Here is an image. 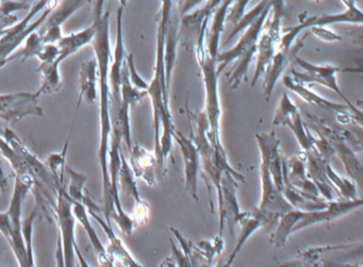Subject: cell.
<instances>
[{"mask_svg":"<svg viewBox=\"0 0 363 267\" xmlns=\"http://www.w3.org/2000/svg\"><path fill=\"white\" fill-rule=\"evenodd\" d=\"M93 22L96 33L90 45L95 52L99 65V145L97 152L101 181H103V214L107 222H111L112 200L110 193L109 148L112 133L111 90L109 84V69L111 62L110 46V13L93 12Z\"/></svg>","mask_w":363,"mask_h":267,"instance_id":"6da1fadb","label":"cell"},{"mask_svg":"<svg viewBox=\"0 0 363 267\" xmlns=\"http://www.w3.org/2000/svg\"><path fill=\"white\" fill-rule=\"evenodd\" d=\"M272 5L265 8L264 11L261 13V16L255 21L252 24H250L245 30L242 31L241 38H240L235 46H233L230 50L226 52H220L216 56V64L218 67V75L222 74L225 67L229 63L233 62L237 60V65L233 69L231 73L230 78H229V86L231 89H237L241 84L243 80H247L248 69H250V64H252V59L256 56L257 52V43H258L259 37H260L261 31H262L263 26H264L265 21L271 12Z\"/></svg>","mask_w":363,"mask_h":267,"instance_id":"7a4b0ae2","label":"cell"},{"mask_svg":"<svg viewBox=\"0 0 363 267\" xmlns=\"http://www.w3.org/2000/svg\"><path fill=\"white\" fill-rule=\"evenodd\" d=\"M207 29L203 30L197 42L194 55L197 62L201 67L203 74V84H205L206 106L205 114L207 116L210 126V139H211L213 147H222L220 140V120L222 116V108H220V95H218V64L216 61L210 57L206 48V35Z\"/></svg>","mask_w":363,"mask_h":267,"instance_id":"3957f363","label":"cell"},{"mask_svg":"<svg viewBox=\"0 0 363 267\" xmlns=\"http://www.w3.org/2000/svg\"><path fill=\"white\" fill-rule=\"evenodd\" d=\"M55 222L58 226V248H57V265L58 266H75L76 254L82 266H90L82 256V251L76 242V217L73 213L72 200L67 195V188L63 186L59 191L55 209Z\"/></svg>","mask_w":363,"mask_h":267,"instance_id":"277c9868","label":"cell"},{"mask_svg":"<svg viewBox=\"0 0 363 267\" xmlns=\"http://www.w3.org/2000/svg\"><path fill=\"white\" fill-rule=\"evenodd\" d=\"M58 6V0H39L31 6L29 13L21 22L10 28L0 30V69L6 60L22 45L23 42L35 31L39 30L50 12Z\"/></svg>","mask_w":363,"mask_h":267,"instance_id":"5b68a950","label":"cell"},{"mask_svg":"<svg viewBox=\"0 0 363 267\" xmlns=\"http://www.w3.org/2000/svg\"><path fill=\"white\" fill-rule=\"evenodd\" d=\"M305 118L307 123H305L309 128L314 129L318 135L324 137L330 144L335 152V156H337L345 167L348 177L352 181L362 182L363 166L360 159L357 156V152L346 143L343 139V128H337L335 125L329 123L328 120H323L318 115L305 112Z\"/></svg>","mask_w":363,"mask_h":267,"instance_id":"8992f818","label":"cell"},{"mask_svg":"<svg viewBox=\"0 0 363 267\" xmlns=\"http://www.w3.org/2000/svg\"><path fill=\"white\" fill-rule=\"evenodd\" d=\"M362 242L318 246L298 252L296 258L281 264L282 266H337L347 265V260L362 256Z\"/></svg>","mask_w":363,"mask_h":267,"instance_id":"52a82bcc","label":"cell"},{"mask_svg":"<svg viewBox=\"0 0 363 267\" xmlns=\"http://www.w3.org/2000/svg\"><path fill=\"white\" fill-rule=\"evenodd\" d=\"M33 186H35V180L33 176H16L13 195H12L9 209L7 210L12 229V241L9 246L20 266H28L26 246L22 234L23 209H24L23 205L27 195L33 190Z\"/></svg>","mask_w":363,"mask_h":267,"instance_id":"ba28073f","label":"cell"},{"mask_svg":"<svg viewBox=\"0 0 363 267\" xmlns=\"http://www.w3.org/2000/svg\"><path fill=\"white\" fill-rule=\"evenodd\" d=\"M293 63L301 69V72L291 69L290 76L295 82L303 84V86L320 84V86L333 91L335 94L339 95L345 101L346 105L352 110L354 114L362 116V110L358 109L356 106L352 105V101L340 90L339 84H337V74L341 72V69L330 64H312V63L303 60L298 55L293 59Z\"/></svg>","mask_w":363,"mask_h":267,"instance_id":"9c48e42d","label":"cell"},{"mask_svg":"<svg viewBox=\"0 0 363 267\" xmlns=\"http://www.w3.org/2000/svg\"><path fill=\"white\" fill-rule=\"evenodd\" d=\"M241 180L229 171H225L220 179V191L218 195V215H220V233L223 237L225 227L229 230L231 237H235V228L243 212L240 210L238 200V186Z\"/></svg>","mask_w":363,"mask_h":267,"instance_id":"30bf717a","label":"cell"},{"mask_svg":"<svg viewBox=\"0 0 363 267\" xmlns=\"http://www.w3.org/2000/svg\"><path fill=\"white\" fill-rule=\"evenodd\" d=\"M41 94L21 92L11 94H0V120L14 125L29 116H44V111L39 105Z\"/></svg>","mask_w":363,"mask_h":267,"instance_id":"8fae6325","label":"cell"},{"mask_svg":"<svg viewBox=\"0 0 363 267\" xmlns=\"http://www.w3.org/2000/svg\"><path fill=\"white\" fill-rule=\"evenodd\" d=\"M222 1L223 0H207V4L201 9L180 16L178 43L191 54H194L201 31L208 28L210 16Z\"/></svg>","mask_w":363,"mask_h":267,"instance_id":"7c38bea8","label":"cell"},{"mask_svg":"<svg viewBox=\"0 0 363 267\" xmlns=\"http://www.w3.org/2000/svg\"><path fill=\"white\" fill-rule=\"evenodd\" d=\"M281 18H272L271 12L265 21L257 43L256 69H255L252 86H256L257 82L260 79L261 76L264 75L267 67L273 60L281 38Z\"/></svg>","mask_w":363,"mask_h":267,"instance_id":"4fadbf2b","label":"cell"},{"mask_svg":"<svg viewBox=\"0 0 363 267\" xmlns=\"http://www.w3.org/2000/svg\"><path fill=\"white\" fill-rule=\"evenodd\" d=\"M260 173L261 181H262V196H261L260 205L256 209L267 216L271 228H273L282 214L294 208L284 198L281 191L274 183L269 169L262 163L260 165Z\"/></svg>","mask_w":363,"mask_h":267,"instance_id":"5bb4252c","label":"cell"},{"mask_svg":"<svg viewBox=\"0 0 363 267\" xmlns=\"http://www.w3.org/2000/svg\"><path fill=\"white\" fill-rule=\"evenodd\" d=\"M362 198L354 199H335L328 201V205L324 209L316 211L305 212L303 218L294 227V233L309 228L318 224L335 222L347 214L352 213L354 210L362 207Z\"/></svg>","mask_w":363,"mask_h":267,"instance_id":"9a60e30c","label":"cell"},{"mask_svg":"<svg viewBox=\"0 0 363 267\" xmlns=\"http://www.w3.org/2000/svg\"><path fill=\"white\" fill-rule=\"evenodd\" d=\"M118 188H121L125 196L133 200V209L130 212L131 218L139 227L147 222L150 218V205L140 196L138 190L137 178L131 171L130 165L127 162L123 150L121 152V166L118 171Z\"/></svg>","mask_w":363,"mask_h":267,"instance_id":"2e32d148","label":"cell"},{"mask_svg":"<svg viewBox=\"0 0 363 267\" xmlns=\"http://www.w3.org/2000/svg\"><path fill=\"white\" fill-rule=\"evenodd\" d=\"M124 9L122 6L116 11V41L113 57H111L112 64L109 69V84L111 90L112 111H116L121 105V80L122 71L126 62V50L124 45V33H123V16Z\"/></svg>","mask_w":363,"mask_h":267,"instance_id":"e0dca14e","label":"cell"},{"mask_svg":"<svg viewBox=\"0 0 363 267\" xmlns=\"http://www.w3.org/2000/svg\"><path fill=\"white\" fill-rule=\"evenodd\" d=\"M173 141L179 146L184 166V181L186 192L194 200L199 201V174L201 171V157L194 141L184 133L176 130Z\"/></svg>","mask_w":363,"mask_h":267,"instance_id":"ac0fdd59","label":"cell"},{"mask_svg":"<svg viewBox=\"0 0 363 267\" xmlns=\"http://www.w3.org/2000/svg\"><path fill=\"white\" fill-rule=\"evenodd\" d=\"M90 1L92 0H63L59 7L57 6L41 26L42 29L39 33L43 43H58L63 37L61 26L80 8Z\"/></svg>","mask_w":363,"mask_h":267,"instance_id":"d6986e66","label":"cell"},{"mask_svg":"<svg viewBox=\"0 0 363 267\" xmlns=\"http://www.w3.org/2000/svg\"><path fill=\"white\" fill-rule=\"evenodd\" d=\"M310 33H306L303 37L294 42L292 47L289 50H277L275 55H274L273 60L271 64L267 67L265 72L264 84H263V92H264L265 99L269 101L273 95L274 90H275L276 84L278 80L280 79L281 76H284V72L286 71V67H289L290 63L293 62V59L295 56L298 55L299 50L303 47L305 44L306 39Z\"/></svg>","mask_w":363,"mask_h":267,"instance_id":"ffe728a7","label":"cell"},{"mask_svg":"<svg viewBox=\"0 0 363 267\" xmlns=\"http://www.w3.org/2000/svg\"><path fill=\"white\" fill-rule=\"evenodd\" d=\"M256 141L261 154V163L269 169L274 183L282 190V156L280 154V140L275 132L256 133Z\"/></svg>","mask_w":363,"mask_h":267,"instance_id":"44dd1931","label":"cell"},{"mask_svg":"<svg viewBox=\"0 0 363 267\" xmlns=\"http://www.w3.org/2000/svg\"><path fill=\"white\" fill-rule=\"evenodd\" d=\"M305 154L308 177L314 182L316 188H318V193L324 200H335V195H337V191L333 188L331 182L329 181L326 173L327 163L330 162H327L314 147L305 152Z\"/></svg>","mask_w":363,"mask_h":267,"instance_id":"7402d4cb","label":"cell"},{"mask_svg":"<svg viewBox=\"0 0 363 267\" xmlns=\"http://www.w3.org/2000/svg\"><path fill=\"white\" fill-rule=\"evenodd\" d=\"M346 7L342 13L322 14V16H311L301 21L297 26L301 31L307 30L311 27L329 26L333 24L362 25L363 16L361 10L357 7L356 0H341Z\"/></svg>","mask_w":363,"mask_h":267,"instance_id":"603a6c76","label":"cell"},{"mask_svg":"<svg viewBox=\"0 0 363 267\" xmlns=\"http://www.w3.org/2000/svg\"><path fill=\"white\" fill-rule=\"evenodd\" d=\"M129 152H130L129 165L135 177L137 179L143 180L150 186H156V171H159V169L158 160L155 152H150L135 143Z\"/></svg>","mask_w":363,"mask_h":267,"instance_id":"cb8c5ba5","label":"cell"},{"mask_svg":"<svg viewBox=\"0 0 363 267\" xmlns=\"http://www.w3.org/2000/svg\"><path fill=\"white\" fill-rule=\"evenodd\" d=\"M80 92L78 97L77 106H76L75 116H74V127L76 118H77L78 111L82 101L94 105L99 99V65H97L96 59H90L82 63L80 69Z\"/></svg>","mask_w":363,"mask_h":267,"instance_id":"d4e9b609","label":"cell"},{"mask_svg":"<svg viewBox=\"0 0 363 267\" xmlns=\"http://www.w3.org/2000/svg\"><path fill=\"white\" fill-rule=\"evenodd\" d=\"M88 212L91 217L96 220L97 224H99L105 232L108 239V246L106 249H107L108 254L113 258V260L118 261L124 266H142L127 249L122 239L114 232L111 222H107L105 217H101L99 212L91 211V210H88Z\"/></svg>","mask_w":363,"mask_h":267,"instance_id":"484cf974","label":"cell"},{"mask_svg":"<svg viewBox=\"0 0 363 267\" xmlns=\"http://www.w3.org/2000/svg\"><path fill=\"white\" fill-rule=\"evenodd\" d=\"M282 84H284L286 89L292 91L299 98L303 99L305 103H309V105L318 106V107L324 108L326 110H331V111H335L339 115L354 114V115L358 116V118H362V116L354 114L346 103L345 105H342V103H337L335 101H331L329 99L324 98L323 96H320V95L313 92L311 89L308 88L307 86L295 82L290 75L282 76Z\"/></svg>","mask_w":363,"mask_h":267,"instance_id":"4316f807","label":"cell"},{"mask_svg":"<svg viewBox=\"0 0 363 267\" xmlns=\"http://www.w3.org/2000/svg\"><path fill=\"white\" fill-rule=\"evenodd\" d=\"M72 207H73V213L74 215H75L76 220L82 225V228L86 231L91 243H92L93 248H94L95 251H96L99 264L101 265V266H114V262H116V261L108 254L105 245H104L103 242L99 239L94 226H93L92 222H91L90 214H89L86 208L84 207V205H82V203L74 200H72Z\"/></svg>","mask_w":363,"mask_h":267,"instance_id":"83f0119b","label":"cell"},{"mask_svg":"<svg viewBox=\"0 0 363 267\" xmlns=\"http://www.w3.org/2000/svg\"><path fill=\"white\" fill-rule=\"evenodd\" d=\"M238 225L241 227V231H240L239 237H238L237 245H235V249L233 250L228 261H227L226 264L228 266L233 264V261L237 258L238 254L241 251L246 242L250 239V237L260 229L267 228V222L256 210L252 212H244L243 215L238 222Z\"/></svg>","mask_w":363,"mask_h":267,"instance_id":"f1b7e54d","label":"cell"},{"mask_svg":"<svg viewBox=\"0 0 363 267\" xmlns=\"http://www.w3.org/2000/svg\"><path fill=\"white\" fill-rule=\"evenodd\" d=\"M65 173L69 177V188H67V192L71 200L82 203L86 208V210L103 213V208L96 205L92 200V198L89 196L88 192H86V184L88 182V176L75 171V169L69 167V165L65 166Z\"/></svg>","mask_w":363,"mask_h":267,"instance_id":"f546056e","label":"cell"},{"mask_svg":"<svg viewBox=\"0 0 363 267\" xmlns=\"http://www.w3.org/2000/svg\"><path fill=\"white\" fill-rule=\"evenodd\" d=\"M95 33H96V25L93 22L89 28L84 29L79 33H72L67 37H62V39L57 43L60 50L57 62L61 64L63 61L79 52L84 46L90 45Z\"/></svg>","mask_w":363,"mask_h":267,"instance_id":"4dcf8cb0","label":"cell"},{"mask_svg":"<svg viewBox=\"0 0 363 267\" xmlns=\"http://www.w3.org/2000/svg\"><path fill=\"white\" fill-rule=\"evenodd\" d=\"M233 1V0H223L220 5L213 12L214 16L211 27H210L209 31L207 30V35H206L207 46H206V48H207L208 54L214 60L218 56L220 37H222V33L225 30L227 12H228L229 7H230Z\"/></svg>","mask_w":363,"mask_h":267,"instance_id":"1f68e13d","label":"cell"},{"mask_svg":"<svg viewBox=\"0 0 363 267\" xmlns=\"http://www.w3.org/2000/svg\"><path fill=\"white\" fill-rule=\"evenodd\" d=\"M305 212L292 209L280 216L277 222V228L272 234L271 242L276 249H280L286 245L289 237L294 233V227L303 218Z\"/></svg>","mask_w":363,"mask_h":267,"instance_id":"d6a6232c","label":"cell"},{"mask_svg":"<svg viewBox=\"0 0 363 267\" xmlns=\"http://www.w3.org/2000/svg\"><path fill=\"white\" fill-rule=\"evenodd\" d=\"M60 64L57 61L54 62H41L38 67V73L41 74V86L39 92L41 95L56 94L62 89V78H61Z\"/></svg>","mask_w":363,"mask_h":267,"instance_id":"836d02e7","label":"cell"},{"mask_svg":"<svg viewBox=\"0 0 363 267\" xmlns=\"http://www.w3.org/2000/svg\"><path fill=\"white\" fill-rule=\"evenodd\" d=\"M224 245V239L220 234L211 239H199L196 243H192L193 259H199L211 264L213 259L222 254Z\"/></svg>","mask_w":363,"mask_h":267,"instance_id":"e575fe53","label":"cell"},{"mask_svg":"<svg viewBox=\"0 0 363 267\" xmlns=\"http://www.w3.org/2000/svg\"><path fill=\"white\" fill-rule=\"evenodd\" d=\"M69 137L71 135L67 137V142H65L63 149L61 152H54L50 154L45 160L46 166L50 169L52 175L54 176L55 180H56L57 184L59 188H63L65 186V166H67V152H69Z\"/></svg>","mask_w":363,"mask_h":267,"instance_id":"d590c367","label":"cell"},{"mask_svg":"<svg viewBox=\"0 0 363 267\" xmlns=\"http://www.w3.org/2000/svg\"><path fill=\"white\" fill-rule=\"evenodd\" d=\"M284 127H288L292 131L303 152H307L313 147L311 131H310L309 127L303 123L301 112L297 111L296 113L292 114Z\"/></svg>","mask_w":363,"mask_h":267,"instance_id":"8d00e7d4","label":"cell"},{"mask_svg":"<svg viewBox=\"0 0 363 267\" xmlns=\"http://www.w3.org/2000/svg\"><path fill=\"white\" fill-rule=\"evenodd\" d=\"M326 173L329 181L333 184V188L337 191L340 199H354L357 198L356 184L352 180L346 179L335 173V169L331 166L330 163H327Z\"/></svg>","mask_w":363,"mask_h":267,"instance_id":"74e56055","label":"cell"},{"mask_svg":"<svg viewBox=\"0 0 363 267\" xmlns=\"http://www.w3.org/2000/svg\"><path fill=\"white\" fill-rule=\"evenodd\" d=\"M40 215V209L37 205L33 208L28 217L23 218L22 220V234L24 239L25 246L27 250V259H28V266H35V251H33V226L35 220Z\"/></svg>","mask_w":363,"mask_h":267,"instance_id":"f35d334b","label":"cell"},{"mask_svg":"<svg viewBox=\"0 0 363 267\" xmlns=\"http://www.w3.org/2000/svg\"><path fill=\"white\" fill-rule=\"evenodd\" d=\"M25 41H26V43H25L24 48H23L21 52H14L13 54L6 60V64L11 62V61L18 60V59H20L22 62H25V61L28 60L29 58H33V57L37 58L38 55L40 54V52H41L44 46L40 33L35 31V33H31Z\"/></svg>","mask_w":363,"mask_h":267,"instance_id":"ab89813d","label":"cell"},{"mask_svg":"<svg viewBox=\"0 0 363 267\" xmlns=\"http://www.w3.org/2000/svg\"><path fill=\"white\" fill-rule=\"evenodd\" d=\"M269 0H261L260 3L254 8V9L250 10L248 13L244 14L242 16L241 20L235 25V27L233 28V31H231L230 35L227 38L226 41L224 42V45H227L229 42H231V40L235 37V35L241 33L242 31L245 30L250 24L255 22L259 16H261L263 11H264L265 8L269 5Z\"/></svg>","mask_w":363,"mask_h":267,"instance_id":"60d3db41","label":"cell"},{"mask_svg":"<svg viewBox=\"0 0 363 267\" xmlns=\"http://www.w3.org/2000/svg\"><path fill=\"white\" fill-rule=\"evenodd\" d=\"M299 111L297 106L293 103L292 99L289 96L288 93H282L281 99L278 103L277 109L275 111V115L273 118L274 126H284L288 122L289 118L292 116V114L296 113Z\"/></svg>","mask_w":363,"mask_h":267,"instance_id":"b9f144b4","label":"cell"},{"mask_svg":"<svg viewBox=\"0 0 363 267\" xmlns=\"http://www.w3.org/2000/svg\"><path fill=\"white\" fill-rule=\"evenodd\" d=\"M126 64L127 69H128L129 80H130L131 84H133L135 88L139 89V90L147 91L150 84L146 82L145 80L140 76V74L138 73L137 69H135V61H133V54L127 55Z\"/></svg>","mask_w":363,"mask_h":267,"instance_id":"7bdbcfd3","label":"cell"},{"mask_svg":"<svg viewBox=\"0 0 363 267\" xmlns=\"http://www.w3.org/2000/svg\"><path fill=\"white\" fill-rule=\"evenodd\" d=\"M310 29V33L318 38L320 41L329 42V43H333V42L341 41V35L337 33H333L330 29L326 28V26H315L311 27Z\"/></svg>","mask_w":363,"mask_h":267,"instance_id":"ee69618b","label":"cell"},{"mask_svg":"<svg viewBox=\"0 0 363 267\" xmlns=\"http://www.w3.org/2000/svg\"><path fill=\"white\" fill-rule=\"evenodd\" d=\"M0 233L5 237L6 241L10 245L12 241V229L7 211L0 213Z\"/></svg>","mask_w":363,"mask_h":267,"instance_id":"f6af8a7d","label":"cell"},{"mask_svg":"<svg viewBox=\"0 0 363 267\" xmlns=\"http://www.w3.org/2000/svg\"><path fill=\"white\" fill-rule=\"evenodd\" d=\"M203 0H184L179 5L180 16L184 14L188 13L189 11L193 9V8L199 6V4L203 3Z\"/></svg>","mask_w":363,"mask_h":267,"instance_id":"bcb514c9","label":"cell"},{"mask_svg":"<svg viewBox=\"0 0 363 267\" xmlns=\"http://www.w3.org/2000/svg\"><path fill=\"white\" fill-rule=\"evenodd\" d=\"M8 188V178L4 171L3 165L0 163V195H4Z\"/></svg>","mask_w":363,"mask_h":267,"instance_id":"7dc6e473","label":"cell"},{"mask_svg":"<svg viewBox=\"0 0 363 267\" xmlns=\"http://www.w3.org/2000/svg\"><path fill=\"white\" fill-rule=\"evenodd\" d=\"M120 1V6H122L123 8L126 7L127 3H128V0H118Z\"/></svg>","mask_w":363,"mask_h":267,"instance_id":"c3c4849f","label":"cell"},{"mask_svg":"<svg viewBox=\"0 0 363 267\" xmlns=\"http://www.w3.org/2000/svg\"><path fill=\"white\" fill-rule=\"evenodd\" d=\"M311 1H314V3H318V1H320V0H311Z\"/></svg>","mask_w":363,"mask_h":267,"instance_id":"681fc988","label":"cell"}]
</instances>
